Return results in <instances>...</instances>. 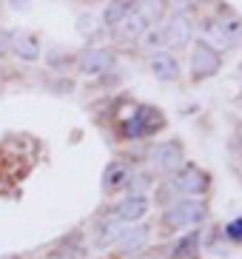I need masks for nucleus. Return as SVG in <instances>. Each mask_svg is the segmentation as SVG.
<instances>
[{
    "mask_svg": "<svg viewBox=\"0 0 242 259\" xmlns=\"http://www.w3.org/2000/svg\"><path fill=\"white\" fill-rule=\"evenodd\" d=\"M208 31H211L214 37H220L222 43L228 46V43H234V40L242 37V20L236 15H225L222 20H217Z\"/></svg>",
    "mask_w": 242,
    "mask_h": 259,
    "instance_id": "1a4fd4ad",
    "label": "nucleus"
},
{
    "mask_svg": "<svg viewBox=\"0 0 242 259\" xmlns=\"http://www.w3.org/2000/svg\"><path fill=\"white\" fill-rule=\"evenodd\" d=\"M203 220H205V205L199 199H180L163 217L168 228H191V225H199Z\"/></svg>",
    "mask_w": 242,
    "mask_h": 259,
    "instance_id": "f03ea898",
    "label": "nucleus"
},
{
    "mask_svg": "<svg viewBox=\"0 0 242 259\" xmlns=\"http://www.w3.org/2000/svg\"><path fill=\"white\" fill-rule=\"evenodd\" d=\"M111 66H114V54L108 52V49H86V52L80 54V60H77V69L86 77L103 74V71H108Z\"/></svg>",
    "mask_w": 242,
    "mask_h": 259,
    "instance_id": "39448f33",
    "label": "nucleus"
},
{
    "mask_svg": "<svg viewBox=\"0 0 242 259\" xmlns=\"http://www.w3.org/2000/svg\"><path fill=\"white\" fill-rule=\"evenodd\" d=\"M166 125V120H163V114H159L157 108L151 106H140L137 108V114H131L129 120L123 122V137L126 140H140V137H148V134H154L157 128H163Z\"/></svg>",
    "mask_w": 242,
    "mask_h": 259,
    "instance_id": "f257e3e1",
    "label": "nucleus"
},
{
    "mask_svg": "<svg viewBox=\"0 0 242 259\" xmlns=\"http://www.w3.org/2000/svg\"><path fill=\"white\" fill-rule=\"evenodd\" d=\"M9 46H12V52L17 54V57H23V60H37L40 57V43L31 34H26V31H15L12 37H9Z\"/></svg>",
    "mask_w": 242,
    "mask_h": 259,
    "instance_id": "9d476101",
    "label": "nucleus"
},
{
    "mask_svg": "<svg viewBox=\"0 0 242 259\" xmlns=\"http://www.w3.org/2000/svg\"><path fill=\"white\" fill-rule=\"evenodd\" d=\"M220 66H222V54L214 46H208V43H199L194 49V54H191V74H194V80L214 77L220 71Z\"/></svg>",
    "mask_w": 242,
    "mask_h": 259,
    "instance_id": "20e7f679",
    "label": "nucleus"
},
{
    "mask_svg": "<svg viewBox=\"0 0 242 259\" xmlns=\"http://www.w3.org/2000/svg\"><path fill=\"white\" fill-rule=\"evenodd\" d=\"M6 52H9V34L0 31V54H6Z\"/></svg>",
    "mask_w": 242,
    "mask_h": 259,
    "instance_id": "aec40b11",
    "label": "nucleus"
},
{
    "mask_svg": "<svg viewBox=\"0 0 242 259\" xmlns=\"http://www.w3.org/2000/svg\"><path fill=\"white\" fill-rule=\"evenodd\" d=\"M159 43H163V31H151V29H148V34H145V46L157 49Z\"/></svg>",
    "mask_w": 242,
    "mask_h": 259,
    "instance_id": "a211bd4d",
    "label": "nucleus"
},
{
    "mask_svg": "<svg viewBox=\"0 0 242 259\" xmlns=\"http://www.w3.org/2000/svg\"><path fill=\"white\" fill-rule=\"evenodd\" d=\"M188 40H191V20L182 12H177L166 23V29H163V43H168V46H185Z\"/></svg>",
    "mask_w": 242,
    "mask_h": 259,
    "instance_id": "0eeeda50",
    "label": "nucleus"
},
{
    "mask_svg": "<svg viewBox=\"0 0 242 259\" xmlns=\"http://www.w3.org/2000/svg\"><path fill=\"white\" fill-rule=\"evenodd\" d=\"M171 185H174V191H180V194H185V197H199V194H205V188H208V174H205L199 165H182L177 168L174 180H171Z\"/></svg>",
    "mask_w": 242,
    "mask_h": 259,
    "instance_id": "7ed1b4c3",
    "label": "nucleus"
},
{
    "mask_svg": "<svg viewBox=\"0 0 242 259\" xmlns=\"http://www.w3.org/2000/svg\"><path fill=\"white\" fill-rule=\"evenodd\" d=\"M148 29H151V23H148V15H145V12H134V15H129L126 23H123L126 37H143Z\"/></svg>",
    "mask_w": 242,
    "mask_h": 259,
    "instance_id": "4468645a",
    "label": "nucleus"
},
{
    "mask_svg": "<svg viewBox=\"0 0 242 259\" xmlns=\"http://www.w3.org/2000/svg\"><path fill=\"white\" fill-rule=\"evenodd\" d=\"M126 180H129V168L123 165V162H111V165L106 168L103 185H106V188H117V185H123Z\"/></svg>",
    "mask_w": 242,
    "mask_h": 259,
    "instance_id": "dca6fc26",
    "label": "nucleus"
},
{
    "mask_svg": "<svg viewBox=\"0 0 242 259\" xmlns=\"http://www.w3.org/2000/svg\"><path fill=\"white\" fill-rule=\"evenodd\" d=\"M137 0H111L106 9V15H103V20H106V26L111 29V26H120L126 17L131 15V9H134Z\"/></svg>",
    "mask_w": 242,
    "mask_h": 259,
    "instance_id": "f8f14e48",
    "label": "nucleus"
},
{
    "mask_svg": "<svg viewBox=\"0 0 242 259\" xmlns=\"http://www.w3.org/2000/svg\"><path fill=\"white\" fill-rule=\"evenodd\" d=\"M197 3H203V0H177V6L188 9V6H197Z\"/></svg>",
    "mask_w": 242,
    "mask_h": 259,
    "instance_id": "412c9836",
    "label": "nucleus"
},
{
    "mask_svg": "<svg viewBox=\"0 0 242 259\" xmlns=\"http://www.w3.org/2000/svg\"><path fill=\"white\" fill-rule=\"evenodd\" d=\"M151 160H154V165H157L159 171H177L180 162H182V145L177 143V140H168V143L154 145Z\"/></svg>",
    "mask_w": 242,
    "mask_h": 259,
    "instance_id": "423d86ee",
    "label": "nucleus"
},
{
    "mask_svg": "<svg viewBox=\"0 0 242 259\" xmlns=\"http://www.w3.org/2000/svg\"><path fill=\"white\" fill-rule=\"evenodd\" d=\"M145 6H148V20H151V15H159L163 12V6H166V0H145Z\"/></svg>",
    "mask_w": 242,
    "mask_h": 259,
    "instance_id": "6ab92c4d",
    "label": "nucleus"
},
{
    "mask_svg": "<svg viewBox=\"0 0 242 259\" xmlns=\"http://www.w3.org/2000/svg\"><path fill=\"white\" fill-rule=\"evenodd\" d=\"M151 71L157 80H166V83H171V80H177L180 77V63L171 57V54H154V60H151Z\"/></svg>",
    "mask_w": 242,
    "mask_h": 259,
    "instance_id": "9b49d317",
    "label": "nucleus"
},
{
    "mask_svg": "<svg viewBox=\"0 0 242 259\" xmlns=\"http://www.w3.org/2000/svg\"><path fill=\"white\" fill-rule=\"evenodd\" d=\"M145 211H148V199L143 197V194H131V197H126L117 205V220L123 222H137V220H143Z\"/></svg>",
    "mask_w": 242,
    "mask_h": 259,
    "instance_id": "6e6552de",
    "label": "nucleus"
},
{
    "mask_svg": "<svg viewBox=\"0 0 242 259\" xmlns=\"http://www.w3.org/2000/svg\"><path fill=\"white\" fill-rule=\"evenodd\" d=\"M225 236L231 239V242H242V217L234 222H228L225 225Z\"/></svg>",
    "mask_w": 242,
    "mask_h": 259,
    "instance_id": "f3484780",
    "label": "nucleus"
},
{
    "mask_svg": "<svg viewBox=\"0 0 242 259\" xmlns=\"http://www.w3.org/2000/svg\"><path fill=\"white\" fill-rule=\"evenodd\" d=\"M199 248V234H188V236H182L180 242H174V248H171V256L174 259H188L194 256Z\"/></svg>",
    "mask_w": 242,
    "mask_h": 259,
    "instance_id": "2eb2a0df",
    "label": "nucleus"
},
{
    "mask_svg": "<svg viewBox=\"0 0 242 259\" xmlns=\"http://www.w3.org/2000/svg\"><path fill=\"white\" fill-rule=\"evenodd\" d=\"M145 239H148V228H134V231L126 228V234H123L117 242H120V248L126 253H134V251H140V248L145 245Z\"/></svg>",
    "mask_w": 242,
    "mask_h": 259,
    "instance_id": "ddd939ff",
    "label": "nucleus"
}]
</instances>
